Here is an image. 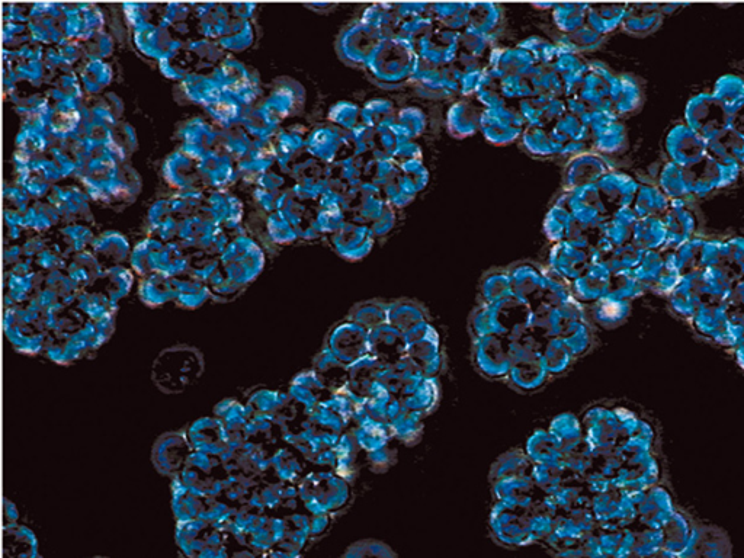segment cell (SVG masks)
<instances>
[{"label": "cell", "instance_id": "1", "mask_svg": "<svg viewBox=\"0 0 744 558\" xmlns=\"http://www.w3.org/2000/svg\"><path fill=\"white\" fill-rule=\"evenodd\" d=\"M202 358L192 348H172L156 359L153 381L163 393H181L200 378Z\"/></svg>", "mask_w": 744, "mask_h": 558}, {"label": "cell", "instance_id": "2", "mask_svg": "<svg viewBox=\"0 0 744 558\" xmlns=\"http://www.w3.org/2000/svg\"><path fill=\"white\" fill-rule=\"evenodd\" d=\"M185 436L184 434H169L162 436L157 441L153 460H155L156 468L160 473L166 474V476H176L179 471H182L185 464L181 463L178 458L173 457V450H176Z\"/></svg>", "mask_w": 744, "mask_h": 558}, {"label": "cell", "instance_id": "3", "mask_svg": "<svg viewBox=\"0 0 744 558\" xmlns=\"http://www.w3.org/2000/svg\"><path fill=\"white\" fill-rule=\"evenodd\" d=\"M685 558H729V544L714 534H701L688 545Z\"/></svg>", "mask_w": 744, "mask_h": 558}, {"label": "cell", "instance_id": "4", "mask_svg": "<svg viewBox=\"0 0 744 558\" xmlns=\"http://www.w3.org/2000/svg\"><path fill=\"white\" fill-rule=\"evenodd\" d=\"M343 558H397L388 545L378 541H361L352 545Z\"/></svg>", "mask_w": 744, "mask_h": 558}, {"label": "cell", "instance_id": "5", "mask_svg": "<svg viewBox=\"0 0 744 558\" xmlns=\"http://www.w3.org/2000/svg\"><path fill=\"white\" fill-rule=\"evenodd\" d=\"M644 558H679L678 556H675V553H672V551H662V553L654 554V556H647Z\"/></svg>", "mask_w": 744, "mask_h": 558}, {"label": "cell", "instance_id": "6", "mask_svg": "<svg viewBox=\"0 0 744 558\" xmlns=\"http://www.w3.org/2000/svg\"><path fill=\"white\" fill-rule=\"evenodd\" d=\"M615 558H633V557L622 556V557H615Z\"/></svg>", "mask_w": 744, "mask_h": 558}]
</instances>
